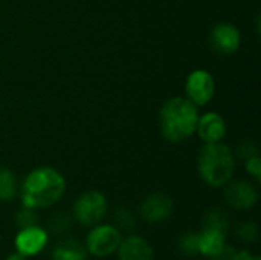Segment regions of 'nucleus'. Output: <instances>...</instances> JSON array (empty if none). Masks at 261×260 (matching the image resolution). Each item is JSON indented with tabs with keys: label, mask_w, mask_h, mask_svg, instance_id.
I'll use <instances>...</instances> for the list:
<instances>
[{
	"label": "nucleus",
	"mask_w": 261,
	"mask_h": 260,
	"mask_svg": "<svg viewBox=\"0 0 261 260\" xmlns=\"http://www.w3.org/2000/svg\"><path fill=\"white\" fill-rule=\"evenodd\" d=\"M18 188L20 184L17 175L8 167H0V201L2 202L14 201L18 195Z\"/></svg>",
	"instance_id": "dca6fc26"
},
{
	"label": "nucleus",
	"mask_w": 261,
	"mask_h": 260,
	"mask_svg": "<svg viewBox=\"0 0 261 260\" xmlns=\"http://www.w3.org/2000/svg\"><path fill=\"white\" fill-rule=\"evenodd\" d=\"M225 201L237 211L252 210L258 204V188L248 179H231L225 185Z\"/></svg>",
	"instance_id": "0eeeda50"
},
{
	"label": "nucleus",
	"mask_w": 261,
	"mask_h": 260,
	"mask_svg": "<svg viewBox=\"0 0 261 260\" xmlns=\"http://www.w3.org/2000/svg\"><path fill=\"white\" fill-rule=\"evenodd\" d=\"M107 198L98 190H87L81 193L72 205V216L83 227H93L101 224L107 216Z\"/></svg>",
	"instance_id": "20e7f679"
},
{
	"label": "nucleus",
	"mask_w": 261,
	"mask_h": 260,
	"mask_svg": "<svg viewBox=\"0 0 261 260\" xmlns=\"http://www.w3.org/2000/svg\"><path fill=\"white\" fill-rule=\"evenodd\" d=\"M86 245L73 238H66L58 241L50 253L52 260H87Z\"/></svg>",
	"instance_id": "ddd939ff"
},
{
	"label": "nucleus",
	"mask_w": 261,
	"mask_h": 260,
	"mask_svg": "<svg viewBox=\"0 0 261 260\" xmlns=\"http://www.w3.org/2000/svg\"><path fill=\"white\" fill-rule=\"evenodd\" d=\"M242 254H243V250H237L236 247L225 244L223 248L210 260H242Z\"/></svg>",
	"instance_id": "5701e85b"
},
{
	"label": "nucleus",
	"mask_w": 261,
	"mask_h": 260,
	"mask_svg": "<svg viewBox=\"0 0 261 260\" xmlns=\"http://www.w3.org/2000/svg\"><path fill=\"white\" fill-rule=\"evenodd\" d=\"M199 107L187 97L167 100L159 110V129L164 139L173 144L184 143L196 135Z\"/></svg>",
	"instance_id": "f03ea898"
},
{
	"label": "nucleus",
	"mask_w": 261,
	"mask_h": 260,
	"mask_svg": "<svg viewBox=\"0 0 261 260\" xmlns=\"http://www.w3.org/2000/svg\"><path fill=\"white\" fill-rule=\"evenodd\" d=\"M14 222H15V225H17L18 230L28 228V227H34V225H38V215H37V210L28 208V207H21V208L15 213Z\"/></svg>",
	"instance_id": "412c9836"
},
{
	"label": "nucleus",
	"mask_w": 261,
	"mask_h": 260,
	"mask_svg": "<svg viewBox=\"0 0 261 260\" xmlns=\"http://www.w3.org/2000/svg\"><path fill=\"white\" fill-rule=\"evenodd\" d=\"M113 225L121 231V233H133L136 228V216L133 215L132 210L119 207L116 208L113 215Z\"/></svg>",
	"instance_id": "f3484780"
},
{
	"label": "nucleus",
	"mask_w": 261,
	"mask_h": 260,
	"mask_svg": "<svg viewBox=\"0 0 261 260\" xmlns=\"http://www.w3.org/2000/svg\"><path fill=\"white\" fill-rule=\"evenodd\" d=\"M66 179L54 167H37L23 179L18 193L21 205L32 210H44L55 205L66 193Z\"/></svg>",
	"instance_id": "f257e3e1"
},
{
	"label": "nucleus",
	"mask_w": 261,
	"mask_h": 260,
	"mask_svg": "<svg viewBox=\"0 0 261 260\" xmlns=\"http://www.w3.org/2000/svg\"><path fill=\"white\" fill-rule=\"evenodd\" d=\"M237 158L234 150L223 143H208L199 152L197 156V172L200 179L213 187H225L236 173Z\"/></svg>",
	"instance_id": "7ed1b4c3"
},
{
	"label": "nucleus",
	"mask_w": 261,
	"mask_h": 260,
	"mask_svg": "<svg viewBox=\"0 0 261 260\" xmlns=\"http://www.w3.org/2000/svg\"><path fill=\"white\" fill-rule=\"evenodd\" d=\"M236 236L243 242V244H255L260 238V230L258 225L252 221H245L240 222L236 227Z\"/></svg>",
	"instance_id": "aec40b11"
},
{
	"label": "nucleus",
	"mask_w": 261,
	"mask_h": 260,
	"mask_svg": "<svg viewBox=\"0 0 261 260\" xmlns=\"http://www.w3.org/2000/svg\"><path fill=\"white\" fill-rule=\"evenodd\" d=\"M5 260H28V257H24V256H23V254H20L18 251H14V253L8 254Z\"/></svg>",
	"instance_id": "393cba45"
},
{
	"label": "nucleus",
	"mask_w": 261,
	"mask_h": 260,
	"mask_svg": "<svg viewBox=\"0 0 261 260\" xmlns=\"http://www.w3.org/2000/svg\"><path fill=\"white\" fill-rule=\"evenodd\" d=\"M177 248L185 257L200 256L199 251V231H188L182 234L177 241Z\"/></svg>",
	"instance_id": "a211bd4d"
},
{
	"label": "nucleus",
	"mask_w": 261,
	"mask_h": 260,
	"mask_svg": "<svg viewBox=\"0 0 261 260\" xmlns=\"http://www.w3.org/2000/svg\"><path fill=\"white\" fill-rule=\"evenodd\" d=\"M208 40H210L211 49L216 54L232 55L242 46V32L234 23L220 21L213 26Z\"/></svg>",
	"instance_id": "6e6552de"
},
{
	"label": "nucleus",
	"mask_w": 261,
	"mask_h": 260,
	"mask_svg": "<svg viewBox=\"0 0 261 260\" xmlns=\"http://www.w3.org/2000/svg\"><path fill=\"white\" fill-rule=\"evenodd\" d=\"M202 228H210V230H217L225 234H228L231 228V219L228 211H225L220 207H214L208 210L202 219Z\"/></svg>",
	"instance_id": "2eb2a0df"
},
{
	"label": "nucleus",
	"mask_w": 261,
	"mask_h": 260,
	"mask_svg": "<svg viewBox=\"0 0 261 260\" xmlns=\"http://www.w3.org/2000/svg\"><path fill=\"white\" fill-rule=\"evenodd\" d=\"M226 244V234L217 230L202 228L199 231V251L200 256L211 259L216 256Z\"/></svg>",
	"instance_id": "4468645a"
},
{
	"label": "nucleus",
	"mask_w": 261,
	"mask_h": 260,
	"mask_svg": "<svg viewBox=\"0 0 261 260\" xmlns=\"http://www.w3.org/2000/svg\"><path fill=\"white\" fill-rule=\"evenodd\" d=\"M228 127L225 118L219 112H206L199 115L196 133L205 143H222L226 136Z\"/></svg>",
	"instance_id": "9b49d317"
},
{
	"label": "nucleus",
	"mask_w": 261,
	"mask_h": 260,
	"mask_svg": "<svg viewBox=\"0 0 261 260\" xmlns=\"http://www.w3.org/2000/svg\"><path fill=\"white\" fill-rule=\"evenodd\" d=\"M216 93V80L206 69H194L188 74L185 81V97L196 104L203 107L210 104Z\"/></svg>",
	"instance_id": "423d86ee"
},
{
	"label": "nucleus",
	"mask_w": 261,
	"mask_h": 260,
	"mask_svg": "<svg viewBox=\"0 0 261 260\" xmlns=\"http://www.w3.org/2000/svg\"><path fill=\"white\" fill-rule=\"evenodd\" d=\"M242 260H260V257H258V256H255V254H252L251 251H246V250H243Z\"/></svg>",
	"instance_id": "a878e982"
},
{
	"label": "nucleus",
	"mask_w": 261,
	"mask_h": 260,
	"mask_svg": "<svg viewBox=\"0 0 261 260\" xmlns=\"http://www.w3.org/2000/svg\"><path fill=\"white\" fill-rule=\"evenodd\" d=\"M116 254L118 260H154V250L151 244L145 238L132 233L122 238Z\"/></svg>",
	"instance_id": "f8f14e48"
},
{
	"label": "nucleus",
	"mask_w": 261,
	"mask_h": 260,
	"mask_svg": "<svg viewBox=\"0 0 261 260\" xmlns=\"http://www.w3.org/2000/svg\"><path fill=\"white\" fill-rule=\"evenodd\" d=\"M174 211V201L162 192L151 193L144 198L139 207L141 218L148 224H162L171 218Z\"/></svg>",
	"instance_id": "1a4fd4ad"
},
{
	"label": "nucleus",
	"mask_w": 261,
	"mask_h": 260,
	"mask_svg": "<svg viewBox=\"0 0 261 260\" xmlns=\"http://www.w3.org/2000/svg\"><path fill=\"white\" fill-rule=\"evenodd\" d=\"M234 155H236V158H239V159H242V161L245 162V161L249 159V158L260 156V149H258V146H257L255 141H252V139H245V141H242V143L237 146V149L234 150Z\"/></svg>",
	"instance_id": "4be33fe9"
},
{
	"label": "nucleus",
	"mask_w": 261,
	"mask_h": 260,
	"mask_svg": "<svg viewBox=\"0 0 261 260\" xmlns=\"http://www.w3.org/2000/svg\"><path fill=\"white\" fill-rule=\"evenodd\" d=\"M47 242H49V233L40 225L18 230L14 239L15 251H18L28 259L38 256L46 248Z\"/></svg>",
	"instance_id": "9d476101"
},
{
	"label": "nucleus",
	"mask_w": 261,
	"mask_h": 260,
	"mask_svg": "<svg viewBox=\"0 0 261 260\" xmlns=\"http://www.w3.org/2000/svg\"><path fill=\"white\" fill-rule=\"evenodd\" d=\"M122 241V233L113 224H96L90 227L86 236V250L90 256L102 259L116 254V250Z\"/></svg>",
	"instance_id": "39448f33"
},
{
	"label": "nucleus",
	"mask_w": 261,
	"mask_h": 260,
	"mask_svg": "<svg viewBox=\"0 0 261 260\" xmlns=\"http://www.w3.org/2000/svg\"><path fill=\"white\" fill-rule=\"evenodd\" d=\"M245 169L249 173V176L255 181L260 182L261 179V158L260 156H254L245 161Z\"/></svg>",
	"instance_id": "b1692460"
},
{
	"label": "nucleus",
	"mask_w": 261,
	"mask_h": 260,
	"mask_svg": "<svg viewBox=\"0 0 261 260\" xmlns=\"http://www.w3.org/2000/svg\"><path fill=\"white\" fill-rule=\"evenodd\" d=\"M72 227V216L63 211H58L55 215H52V218L47 222V228L52 234L61 236L66 234Z\"/></svg>",
	"instance_id": "6ab92c4d"
}]
</instances>
